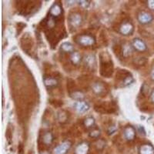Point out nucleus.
Here are the masks:
<instances>
[{
    "instance_id": "obj_24",
    "label": "nucleus",
    "mask_w": 154,
    "mask_h": 154,
    "mask_svg": "<svg viewBox=\"0 0 154 154\" xmlns=\"http://www.w3.org/2000/svg\"><path fill=\"white\" fill-rule=\"evenodd\" d=\"M67 119V113L65 111H60L58 112V120L60 122H65Z\"/></svg>"
},
{
    "instance_id": "obj_12",
    "label": "nucleus",
    "mask_w": 154,
    "mask_h": 154,
    "mask_svg": "<svg viewBox=\"0 0 154 154\" xmlns=\"http://www.w3.org/2000/svg\"><path fill=\"white\" fill-rule=\"evenodd\" d=\"M123 135L126 140L133 141L136 137V130L132 126H127L123 129Z\"/></svg>"
},
{
    "instance_id": "obj_18",
    "label": "nucleus",
    "mask_w": 154,
    "mask_h": 154,
    "mask_svg": "<svg viewBox=\"0 0 154 154\" xmlns=\"http://www.w3.org/2000/svg\"><path fill=\"white\" fill-rule=\"evenodd\" d=\"M140 154H154V148L149 144H144L140 146Z\"/></svg>"
},
{
    "instance_id": "obj_15",
    "label": "nucleus",
    "mask_w": 154,
    "mask_h": 154,
    "mask_svg": "<svg viewBox=\"0 0 154 154\" xmlns=\"http://www.w3.org/2000/svg\"><path fill=\"white\" fill-rule=\"evenodd\" d=\"M89 145L87 142H82L75 147V154H88Z\"/></svg>"
},
{
    "instance_id": "obj_9",
    "label": "nucleus",
    "mask_w": 154,
    "mask_h": 154,
    "mask_svg": "<svg viewBox=\"0 0 154 154\" xmlns=\"http://www.w3.org/2000/svg\"><path fill=\"white\" fill-rule=\"evenodd\" d=\"M132 46H133L134 50L137 51V52H140V53L145 52L147 49V46L145 42L139 38H135L133 39V42H132Z\"/></svg>"
},
{
    "instance_id": "obj_6",
    "label": "nucleus",
    "mask_w": 154,
    "mask_h": 154,
    "mask_svg": "<svg viewBox=\"0 0 154 154\" xmlns=\"http://www.w3.org/2000/svg\"><path fill=\"white\" fill-rule=\"evenodd\" d=\"M93 91L94 92L95 94L98 95V96H103L106 95L108 92L106 84L103 82H94L92 86Z\"/></svg>"
},
{
    "instance_id": "obj_20",
    "label": "nucleus",
    "mask_w": 154,
    "mask_h": 154,
    "mask_svg": "<svg viewBox=\"0 0 154 154\" xmlns=\"http://www.w3.org/2000/svg\"><path fill=\"white\" fill-rule=\"evenodd\" d=\"M60 49L63 53H72L74 52L73 46L70 42H63Z\"/></svg>"
},
{
    "instance_id": "obj_1",
    "label": "nucleus",
    "mask_w": 154,
    "mask_h": 154,
    "mask_svg": "<svg viewBox=\"0 0 154 154\" xmlns=\"http://www.w3.org/2000/svg\"><path fill=\"white\" fill-rule=\"evenodd\" d=\"M113 72L112 63L110 60H107L106 58H103L100 56V72L101 75L105 77H109L112 75Z\"/></svg>"
},
{
    "instance_id": "obj_25",
    "label": "nucleus",
    "mask_w": 154,
    "mask_h": 154,
    "mask_svg": "<svg viewBox=\"0 0 154 154\" xmlns=\"http://www.w3.org/2000/svg\"><path fill=\"white\" fill-rule=\"evenodd\" d=\"M116 131V126L115 125H112V126H110L109 127L108 134L111 135V134H112V133H115Z\"/></svg>"
},
{
    "instance_id": "obj_11",
    "label": "nucleus",
    "mask_w": 154,
    "mask_h": 154,
    "mask_svg": "<svg viewBox=\"0 0 154 154\" xmlns=\"http://www.w3.org/2000/svg\"><path fill=\"white\" fill-rule=\"evenodd\" d=\"M63 13V8L61 5L59 3H54L52 7L50 8L49 10V16L53 18H58L60 17Z\"/></svg>"
},
{
    "instance_id": "obj_17",
    "label": "nucleus",
    "mask_w": 154,
    "mask_h": 154,
    "mask_svg": "<svg viewBox=\"0 0 154 154\" xmlns=\"http://www.w3.org/2000/svg\"><path fill=\"white\" fill-rule=\"evenodd\" d=\"M53 135L50 132H45L42 137V143L46 146H50L53 142Z\"/></svg>"
},
{
    "instance_id": "obj_13",
    "label": "nucleus",
    "mask_w": 154,
    "mask_h": 154,
    "mask_svg": "<svg viewBox=\"0 0 154 154\" xmlns=\"http://www.w3.org/2000/svg\"><path fill=\"white\" fill-rule=\"evenodd\" d=\"M134 49L133 48L132 44L128 43V42H125L121 46V55L123 57L126 58L131 56L133 54Z\"/></svg>"
},
{
    "instance_id": "obj_7",
    "label": "nucleus",
    "mask_w": 154,
    "mask_h": 154,
    "mask_svg": "<svg viewBox=\"0 0 154 154\" xmlns=\"http://www.w3.org/2000/svg\"><path fill=\"white\" fill-rule=\"evenodd\" d=\"M72 144L69 141H64L61 144L58 145L53 149V154H66L70 149Z\"/></svg>"
},
{
    "instance_id": "obj_8",
    "label": "nucleus",
    "mask_w": 154,
    "mask_h": 154,
    "mask_svg": "<svg viewBox=\"0 0 154 154\" xmlns=\"http://www.w3.org/2000/svg\"><path fill=\"white\" fill-rule=\"evenodd\" d=\"M137 19H138V21L141 24L146 25L150 23L152 21L153 17H152V15L150 13H149V12H146V11H142L137 16Z\"/></svg>"
},
{
    "instance_id": "obj_29",
    "label": "nucleus",
    "mask_w": 154,
    "mask_h": 154,
    "mask_svg": "<svg viewBox=\"0 0 154 154\" xmlns=\"http://www.w3.org/2000/svg\"><path fill=\"white\" fill-rule=\"evenodd\" d=\"M151 76H152V79L154 80V68L152 70V72H151Z\"/></svg>"
},
{
    "instance_id": "obj_4",
    "label": "nucleus",
    "mask_w": 154,
    "mask_h": 154,
    "mask_svg": "<svg viewBox=\"0 0 154 154\" xmlns=\"http://www.w3.org/2000/svg\"><path fill=\"white\" fill-rule=\"evenodd\" d=\"M68 23L70 28L78 29L82 23V16L76 12L70 13L68 17Z\"/></svg>"
},
{
    "instance_id": "obj_28",
    "label": "nucleus",
    "mask_w": 154,
    "mask_h": 154,
    "mask_svg": "<svg viewBox=\"0 0 154 154\" xmlns=\"http://www.w3.org/2000/svg\"><path fill=\"white\" fill-rule=\"evenodd\" d=\"M151 100H152V101L154 103V90L152 91V94H151Z\"/></svg>"
},
{
    "instance_id": "obj_19",
    "label": "nucleus",
    "mask_w": 154,
    "mask_h": 154,
    "mask_svg": "<svg viewBox=\"0 0 154 154\" xmlns=\"http://www.w3.org/2000/svg\"><path fill=\"white\" fill-rule=\"evenodd\" d=\"M70 60H71L73 65L77 66L80 63L81 60H82V56H81V55L78 52H73L72 53H71Z\"/></svg>"
},
{
    "instance_id": "obj_22",
    "label": "nucleus",
    "mask_w": 154,
    "mask_h": 154,
    "mask_svg": "<svg viewBox=\"0 0 154 154\" xmlns=\"http://www.w3.org/2000/svg\"><path fill=\"white\" fill-rule=\"evenodd\" d=\"M83 125L86 127V129L88 130H92L93 129L95 126V119L94 118L91 117V116H89L86 119H85V120L83 121Z\"/></svg>"
},
{
    "instance_id": "obj_14",
    "label": "nucleus",
    "mask_w": 154,
    "mask_h": 154,
    "mask_svg": "<svg viewBox=\"0 0 154 154\" xmlns=\"http://www.w3.org/2000/svg\"><path fill=\"white\" fill-rule=\"evenodd\" d=\"M74 108L79 113H84L89 110V104L85 101H76L74 103Z\"/></svg>"
},
{
    "instance_id": "obj_3",
    "label": "nucleus",
    "mask_w": 154,
    "mask_h": 154,
    "mask_svg": "<svg viewBox=\"0 0 154 154\" xmlns=\"http://www.w3.org/2000/svg\"><path fill=\"white\" fill-rule=\"evenodd\" d=\"M116 77L118 80L120 81L122 86H130L134 81L131 74L126 70H121L120 72H118V74H116Z\"/></svg>"
},
{
    "instance_id": "obj_27",
    "label": "nucleus",
    "mask_w": 154,
    "mask_h": 154,
    "mask_svg": "<svg viewBox=\"0 0 154 154\" xmlns=\"http://www.w3.org/2000/svg\"><path fill=\"white\" fill-rule=\"evenodd\" d=\"M147 6L151 9V10H154V0L152 1H147Z\"/></svg>"
},
{
    "instance_id": "obj_21",
    "label": "nucleus",
    "mask_w": 154,
    "mask_h": 154,
    "mask_svg": "<svg viewBox=\"0 0 154 154\" xmlns=\"http://www.w3.org/2000/svg\"><path fill=\"white\" fill-rule=\"evenodd\" d=\"M70 96L76 101H82L85 97L84 93L79 90H75V91L73 90L72 93H70Z\"/></svg>"
},
{
    "instance_id": "obj_5",
    "label": "nucleus",
    "mask_w": 154,
    "mask_h": 154,
    "mask_svg": "<svg viewBox=\"0 0 154 154\" xmlns=\"http://www.w3.org/2000/svg\"><path fill=\"white\" fill-rule=\"evenodd\" d=\"M134 26L130 21H124L122 23L119 28V32L123 35H130L133 34Z\"/></svg>"
},
{
    "instance_id": "obj_23",
    "label": "nucleus",
    "mask_w": 154,
    "mask_h": 154,
    "mask_svg": "<svg viewBox=\"0 0 154 154\" xmlns=\"http://www.w3.org/2000/svg\"><path fill=\"white\" fill-rule=\"evenodd\" d=\"M101 133H100V130L98 129V128L94 127L93 129H92L90 130V133H89V137H91V138L93 139H97L99 138V137L100 136Z\"/></svg>"
},
{
    "instance_id": "obj_30",
    "label": "nucleus",
    "mask_w": 154,
    "mask_h": 154,
    "mask_svg": "<svg viewBox=\"0 0 154 154\" xmlns=\"http://www.w3.org/2000/svg\"><path fill=\"white\" fill-rule=\"evenodd\" d=\"M41 154H49V153H48V152H42Z\"/></svg>"
},
{
    "instance_id": "obj_26",
    "label": "nucleus",
    "mask_w": 154,
    "mask_h": 154,
    "mask_svg": "<svg viewBox=\"0 0 154 154\" xmlns=\"http://www.w3.org/2000/svg\"><path fill=\"white\" fill-rule=\"evenodd\" d=\"M79 2V5H82V7L85 8V9H86V8H88V6L90 5V3H89V2H89V1H80V2Z\"/></svg>"
},
{
    "instance_id": "obj_16",
    "label": "nucleus",
    "mask_w": 154,
    "mask_h": 154,
    "mask_svg": "<svg viewBox=\"0 0 154 154\" xmlns=\"http://www.w3.org/2000/svg\"><path fill=\"white\" fill-rule=\"evenodd\" d=\"M43 82L45 86L47 88H54L56 87L59 84V82H58L57 79L54 77H51V76H46L44 77Z\"/></svg>"
},
{
    "instance_id": "obj_2",
    "label": "nucleus",
    "mask_w": 154,
    "mask_h": 154,
    "mask_svg": "<svg viewBox=\"0 0 154 154\" xmlns=\"http://www.w3.org/2000/svg\"><path fill=\"white\" fill-rule=\"evenodd\" d=\"M75 41L78 45L82 46V47H89L93 46L96 43L94 36L89 34H82L77 35L75 38Z\"/></svg>"
},
{
    "instance_id": "obj_10",
    "label": "nucleus",
    "mask_w": 154,
    "mask_h": 154,
    "mask_svg": "<svg viewBox=\"0 0 154 154\" xmlns=\"http://www.w3.org/2000/svg\"><path fill=\"white\" fill-rule=\"evenodd\" d=\"M84 64L88 69L94 70L96 66V60L94 55L88 54L85 56Z\"/></svg>"
}]
</instances>
